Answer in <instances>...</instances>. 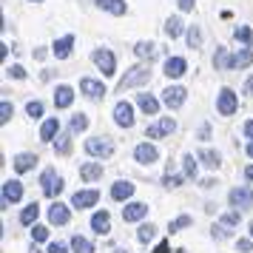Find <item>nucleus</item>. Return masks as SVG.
Returning a JSON list of instances; mask_svg holds the SVG:
<instances>
[{"label":"nucleus","mask_w":253,"mask_h":253,"mask_svg":"<svg viewBox=\"0 0 253 253\" xmlns=\"http://www.w3.org/2000/svg\"><path fill=\"white\" fill-rule=\"evenodd\" d=\"M145 83H151V66H134V69L126 71V77H120L117 91H126V88H134V85H145Z\"/></svg>","instance_id":"1"},{"label":"nucleus","mask_w":253,"mask_h":253,"mask_svg":"<svg viewBox=\"0 0 253 253\" xmlns=\"http://www.w3.org/2000/svg\"><path fill=\"white\" fill-rule=\"evenodd\" d=\"M40 185H43V194H46L48 199H54V196L63 191V176H60L54 168H46V171L40 173Z\"/></svg>","instance_id":"2"},{"label":"nucleus","mask_w":253,"mask_h":253,"mask_svg":"<svg viewBox=\"0 0 253 253\" xmlns=\"http://www.w3.org/2000/svg\"><path fill=\"white\" fill-rule=\"evenodd\" d=\"M236 108H239V97H236V91L222 88L219 97H216V111L222 117H233V114H236Z\"/></svg>","instance_id":"3"},{"label":"nucleus","mask_w":253,"mask_h":253,"mask_svg":"<svg viewBox=\"0 0 253 253\" xmlns=\"http://www.w3.org/2000/svg\"><path fill=\"white\" fill-rule=\"evenodd\" d=\"M91 60L97 63V69L103 71V77H114L117 74V60H114V54L108 51V48H97L91 54Z\"/></svg>","instance_id":"4"},{"label":"nucleus","mask_w":253,"mask_h":253,"mask_svg":"<svg viewBox=\"0 0 253 253\" xmlns=\"http://www.w3.org/2000/svg\"><path fill=\"white\" fill-rule=\"evenodd\" d=\"M85 154L88 157H111L114 154V142L105 137H91L85 139Z\"/></svg>","instance_id":"5"},{"label":"nucleus","mask_w":253,"mask_h":253,"mask_svg":"<svg viewBox=\"0 0 253 253\" xmlns=\"http://www.w3.org/2000/svg\"><path fill=\"white\" fill-rule=\"evenodd\" d=\"M20 199H23V185L17 182V179H6V182H3V202H0V205L9 208V205H14V202H20Z\"/></svg>","instance_id":"6"},{"label":"nucleus","mask_w":253,"mask_h":253,"mask_svg":"<svg viewBox=\"0 0 253 253\" xmlns=\"http://www.w3.org/2000/svg\"><path fill=\"white\" fill-rule=\"evenodd\" d=\"M176 131V123H173L171 117H162L157 126H148L145 128V139H160V137H168Z\"/></svg>","instance_id":"7"},{"label":"nucleus","mask_w":253,"mask_h":253,"mask_svg":"<svg viewBox=\"0 0 253 253\" xmlns=\"http://www.w3.org/2000/svg\"><path fill=\"white\" fill-rule=\"evenodd\" d=\"M114 123L120 128H131L134 126V108H131V103L120 100V103L114 105Z\"/></svg>","instance_id":"8"},{"label":"nucleus","mask_w":253,"mask_h":253,"mask_svg":"<svg viewBox=\"0 0 253 253\" xmlns=\"http://www.w3.org/2000/svg\"><path fill=\"white\" fill-rule=\"evenodd\" d=\"M230 205L233 208H242V211H248V208H253V191L251 188H233L228 194Z\"/></svg>","instance_id":"9"},{"label":"nucleus","mask_w":253,"mask_h":253,"mask_svg":"<svg viewBox=\"0 0 253 253\" xmlns=\"http://www.w3.org/2000/svg\"><path fill=\"white\" fill-rule=\"evenodd\" d=\"M185 100H188V91L179 88V85H168V88L162 91V103L168 105V108H179Z\"/></svg>","instance_id":"10"},{"label":"nucleus","mask_w":253,"mask_h":253,"mask_svg":"<svg viewBox=\"0 0 253 253\" xmlns=\"http://www.w3.org/2000/svg\"><path fill=\"white\" fill-rule=\"evenodd\" d=\"M134 160H137L139 165H154V162L160 160V151L154 148L151 142H142V145L134 148Z\"/></svg>","instance_id":"11"},{"label":"nucleus","mask_w":253,"mask_h":253,"mask_svg":"<svg viewBox=\"0 0 253 253\" xmlns=\"http://www.w3.org/2000/svg\"><path fill=\"white\" fill-rule=\"evenodd\" d=\"M97 199H100V191H77V194L71 196V205L77 208V211H85V208H94L97 205Z\"/></svg>","instance_id":"12"},{"label":"nucleus","mask_w":253,"mask_h":253,"mask_svg":"<svg viewBox=\"0 0 253 253\" xmlns=\"http://www.w3.org/2000/svg\"><path fill=\"white\" fill-rule=\"evenodd\" d=\"M80 91L85 94V97H91V100H100V97H105V85L100 80H94V77H83Z\"/></svg>","instance_id":"13"},{"label":"nucleus","mask_w":253,"mask_h":253,"mask_svg":"<svg viewBox=\"0 0 253 253\" xmlns=\"http://www.w3.org/2000/svg\"><path fill=\"white\" fill-rule=\"evenodd\" d=\"M145 216H148V205H142V202H128L123 208V222H139Z\"/></svg>","instance_id":"14"},{"label":"nucleus","mask_w":253,"mask_h":253,"mask_svg":"<svg viewBox=\"0 0 253 253\" xmlns=\"http://www.w3.org/2000/svg\"><path fill=\"white\" fill-rule=\"evenodd\" d=\"M185 71H188V63H185L182 57H168V60H165V77H168V80L182 77Z\"/></svg>","instance_id":"15"},{"label":"nucleus","mask_w":253,"mask_h":253,"mask_svg":"<svg viewBox=\"0 0 253 253\" xmlns=\"http://www.w3.org/2000/svg\"><path fill=\"white\" fill-rule=\"evenodd\" d=\"M91 230L97 236H105L108 230H111V216H108V211H97L91 216Z\"/></svg>","instance_id":"16"},{"label":"nucleus","mask_w":253,"mask_h":253,"mask_svg":"<svg viewBox=\"0 0 253 253\" xmlns=\"http://www.w3.org/2000/svg\"><path fill=\"white\" fill-rule=\"evenodd\" d=\"M80 179H85V182L103 179V162H83L80 165Z\"/></svg>","instance_id":"17"},{"label":"nucleus","mask_w":253,"mask_h":253,"mask_svg":"<svg viewBox=\"0 0 253 253\" xmlns=\"http://www.w3.org/2000/svg\"><path fill=\"white\" fill-rule=\"evenodd\" d=\"M131 196H134V185L128 182V179H120V182L111 185V199L126 202V199H131Z\"/></svg>","instance_id":"18"},{"label":"nucleus","mask_w":253,"mask_h":253,"mask_svg":"<svg viewBox=\"0 0 253 253\" xmlns=\"http://www.w3.org/2000/svg\"><path fill=\"white\" fill-rule=\"evenodd\" d=\"M69 219H71V213L63 202H54V205L48 208V222H51V225H66Z\"/></svg>","instance_id":"19"},{"label":"nucleus","mask_w":253,"mask_h":253,"mask_svg":"<svg viewBox=\"0 0 253 253\" xmlns=\"http://www.w3.org/2000/svg\"><path fill=\"white\" fill-rule=\"evenodd\" d=\"M97 9H103V12L114 14V17H123L128 12L126 0H97Z\"/></svg>","instance_id":"20"},{"label":"nucleus","mask_w":253,"mask_h":253,"mask_svg":"<svg viewBox=\"0 0 253 253\" xmlns=\"http://www.w3.org/2000/svg\"><path fill=\"white\" fill-rule=\"evenodd\" d=\"M71 46H74V35H66V37H60V40H54L51 51H54V57L57 60H66L71 54Z\"/></svg>","instance_id":"21"},{"label":"nucleus","mask_w":253,"mask_h":253,"mask_svg":"<svg viewBox=\"0 0 253 253\" xmlns=\"http://www.w3.org/2000/svg\"><path fill=\"white\" fill-rule=\"evenodd\" d=\"M71 103H74L71 85H57V91H54V105H57V108H69Z\"/></svg>","instance_id":"22"},{"label":"nucleus","mask_w":253,"mask_h":253,"mask_svg":"<svg viewBox=\"0 0 253 253\" xmlns=\"http://www.w3.org/2000/svg\"><path fill=\"white\" fill-rule=\"evenodd\" d=\"M57 131H60V120L57 117H48L46 123H43V128H40V139L43 142H51V139L57 137Z\"/></svg>","instance_id":"23"},{"label":"nucleus","mask_w":253,"mask_h":253,"mask_svg":"<svg viewBox=\"0 0 253 253\" xmlns=\"http://www.w3.org/2000/svg\"><path fill=\"white\" fill-rule=\"evenodd\" d=\"M253 63V51L251 48H239L233 57H230V69H248Z\"/></svg>","instance_id":"24"},{"label":"nucleus","mask_w":253,"mask_h":253,"mask_svg":"<svg viewBox=\"0 0 253 253\" xmlns=\"http://www.w3.org/2000/svg\"><path fill=\"white\" fill-rule=\"evenodd\" d=\"M35 165H37V157H35V154H17V157H14V171H17V173L32 171Z\"/></svg>","instance_id":"25"},{"label":"nucleus","mask_w":253,"mask_h":253,"mask_svg":"<svg viewBox=\"0 0 253 253\" xmlns=\"http://www.w3.org/2000/svg\"><path fill=\"white\" fill-rule=\"evenodd\" d=\"M196 160L202 162V165H208V168H219V165H222L219 151H211V148H202L199 154H196Z\"/></svg>","instance_id":"26"},{"label":"nucleus","mask_w":253,"mask_h":253,"mask_svg":"<svg viewBox=\"0 0 253 253\" xmlns=\"http://www.w3.org/2000/svg\"><path fill=\"white\" fill-rule=\"evenodd\" d=\"M137 105L145 111V114H157L160 111V103H157V97H151V94H137Z\"/></svg>","instance_id":"27"},{"label":"nucleus","mask_w":253,"mask_h":253,"mask_svg":"<svg viewBox=\"0 0 253 253\" xmlns=\"http://www.w3.org/2000/svg\"><path fill=\"white\" fill-rule=\"evenodd\" d=\"M134 54L142 57V60H154V57H157V46L148 43V40H139L137 46H134Z\"/></svg>","instance_id":"28"},{"label":"nucleus","mask_w":253,"mask_h":253,"mask_svg":"<svg viewBox=\"0 0 253 253\" xmlns=\"http://www.w3.org/2000/svg\"><path fill=\"white\" fill-rule=\"evenodd\" d=\"M37 216H40V205H37V202H29V205L23 208V213H20V222H23V225H35Z\"/></svg>","instance_id":"29"},{"label":"nucleus","mask_w":253,"mask_h":253,"mask_svg":"<svg viewBox=\"0 0 253 253\" xmlns=\"http://www.w3.org/2000/svg\"><path fill=\"white\" fill-rule=\"evenodd\" d=\"M71 251H74V253H94V245L85 239V236H80V233H77V236L71 239Z\"/></svg>","instance_id":"30"},{"label":"nucleus","mask_w":253,"mask_h":253,"mask_svg":"<svg viewBox=\"0 0 253 253\" xmlns=\"http://www.w3.org/2000/svg\"><path fill=\"white\" fill-rule=\"evenodd\" d=\"M165 35L171 37H179L182 35V20H179V17H168V20H165Z\"/></svg>","instance_id":"31"},{"label":"nucleus","mask_w":253,"mask_h":253,"mask_svg":"<svg viewBox=\"0 0 253 253\" xmlns=\"http://www.w3.org/2000/svg\"><path fill=\"white\" fill-rule=\"evenodd\" d=\"M191 225H194V219L188 216V213H182V216H176L171 222V225H168V230H171V233H176V230H182V228H191Z\"/></svg>","instance_id":"32"},{"label":"nucleus","mask_w":253,"mask_h":253,"mask_svg":"<svg viewBox=\"0 0 253 253\" xmlns=\"http://www.w3.org/2000/svg\"><path fill=\"white\" fill-rule=\"evenodd\" d=\"M233 37H236V40H239L242 46L248 48V46H251V37H253L251 26H239V29H236V32H233Z\"/></svg>","instance_id":"33"},{"label":"nucleus","mask_w":253,"mask_h":253,"mask_svg":"<svg viewBox=\"0 0 253 253\" xmlns=\"http://www.w3.org/2000/svg\"><path fill=\"white\" fill-rule=\"evenodd\" d=\"M88 128V117L85 114H74L71 117V134H80V131H85Z\"/></svg>","instance_id":"34"},{"label":"nucleus","mask_w":253,"mask_h":253,"mask_svg":"<svg viewBox=\"0 0 253 253\" xmlns=\"http://www.w3.org/2000/svg\"><path fill=\"white\" fill-rule=\"evenodd\" d=\"M213 66L216 69H230V57H228V48H216V57H213Z\"/></svg>","instance_id":"35"},{"label":"nucleus","mask_w":253,"mask_h":253,"mask_svg":"<svg viewBox=\"0 0 253 253\" xmlns=\"http://www.w3.org/2000/svg\"><path fill=\"white\" fill-rule=\"evenodd\" d=\"M154 236H157V228H154V225H142V228L137 230V239L142 242V245H148Z\"/></svg>","instance_id":"36"},{"label":"nucleus","mask_w":253,"mask_h":253,"mask_svg":"<svg viewBox=\"0 0 253 253\" xmlns=\"http://www.w3.org/2000/svg\"><path fill=\"white\" fill-rule=\"evenodd\" d=\"M188 46L191 48L202 46V32H199V26H191V29H188Z\"/></svg>","instance_id":"37"},{"label":"nucleus","mask_w":253,"mask_h":253,"mask_svg":"<svg viewBox=\"0 0 253 253\" xmlns=\"http://www.w3.org/2000/svg\"><path fill=\"white\" fill-rule=\"evenodd\" d=\"M26 114L32 117V120L43 117V103H40V100H29V103H26Z\"/></svg>","instance_id":"38"},{"label":"nucleus","mask_w":253,"mask_h":253,"mask_svg":"<svg viewBox=\"0 0 253 253\" xmlns=\"http://www.w3.org/2000/svg\"><path fill=\"white\" fill-rule=\"evenodd\" d=\"M12 117H14V105L9 103V100H3V103H0V123L6 126V123H9Z\"/></svg>","instance_id":"39"},{"label":"nucleus","mask_w":253,"mask_h":253,"mask_svg":"<svg viewBox=\"0 0 253 253\" xmlns=\"http://www.w3.org/2000/svg\"><path fill=\"white\" fill-rule=\"evenodd\" d=\"M185 176H188V179H194V176H196V160H194V157H191V154H185Z\"/></svg>","instance_id":"40"},{"label":"nucleus","mask_w":253,"mask_h":253,"mask_svg":"<svg viewBox=\"0 0 253 253\" xmlns=\"http://www.w3.org/2000/svg\"><path fill=\"white\" fill-rule=\"evenodd\" d=\"M54 151H57V154H63V157H66V154H71V139L69 137H60L57 142H54Z\"/></svg>","instance_id":"41"},{"label":"nucleus","mask_w":253,"mask_h":253,"mask_svg":"<svg viewBox=\"0 0 253 253\" xmlns=\"http://www.w3.org/2000/svg\"><path fill=\"white\" fill-rule=\"evenodd\" d=\"M182 179L185 176H179V173H165V176H162V185H165V188H176V185H182Z\"/></svg>","instance_id":"42"},{"label":"nucleus","mask_w":253,"mask_h":253,"mask_svg":"<svg viewBox=\"0 0 253 253\" xmlns=\"http://www.w3.org/2000/svg\"><path fill=\"white\" fill-rule=\"evenodd\" d=\"M32 239H35V242L48 239V228H46V225H35V228H32Z\"/></svg>","instance_id":"43"},{"label":"nucleus","mask_w":253,"mask_h":253,"mask_svg":"<svg viewBox=\"0 0 253 253\" xmlns=\"http://www.w3.org/2000/svg\"><path fill=\"white\" fill-rule=\"evenodd\" d=\"M211 233H213V239H228L230 228H228V225H213V228H211Z\"/></svg>","instance_id":"44"},{"label":"nucleus","mask_w":253,"mask_h":253,"mask_svg":"<svg viewBox=\"0 0 253 253\" xmlns=\"http://www.w3.org/2000/svg\"><path fill=\"white\" fill-rule=\"evenodd\" d=\"M222 225H228V228L239 225V211H230V213H225V216H222Z\"/></svg>","instance_id":"45"},{"label":"nucleus","mask_w":253,"mask_h":253,"mask_svg":"<svg viewBox=\"0 0 253 253\" xmlns=\"http://www.w3.org/2000/svg\"><path fill=\"white\" fill-rule=\"evenodd\" d=\"M9 74H12L14 80H26V69H23V66H12V69H9Z\"/></svg>","instance_id":"46"},{"label":"nucleus","mask_w":253,"mask_h":253,"mask_svg":"<svg viewBox=\"0 0 253 253\" xmlns=\"http://www.w3.org/2000/svg\"><path fill=\"white\" fill-rule=\"evenodd\" d=\"M236 248H239L242 253H251L253 251V242L251 239H239V242H236Z\"/></svg>","instance_id":"47"},{"label":"nucleus","mask_w":253,"mask_h":253,"mask_svg":"<svg viewBox=\"0 0 253 253\" xmlns=\"http://www.w3.org/2000/svg\"><path fill=\"white\" fill-rule=\"evenodd\" d=\"M48 253H69V251H66L63 242H51V245H48Z\"/></svg>","instance_id":"48"},{"label":"nucleus","mask_w":253,"mask_h":253,"mask_svg":"<svg viewBox=\"0 0 253 253\" xmlns=\"http://www.w3.org/2000/svg\"><path fill=\"white\" fill-rule=\"evenodd\" d=\"M176 3H179L182 12H194V6H196V0H176Z\"/></svg>","instance_id":"49"},{"label":"nucleus","mask_w":253,"mask_h":253,"mask_svg":"<svg viewBox=\"0 0 253 253\" xmlns=\"http://www.w3.org/2000/svg\"><path fill=\"white\" fill-rule=\"evenodd\" d=\"M242 134H245L248 139H253V120H248V123L242 126Z\"/></svg>","instance_id":"50"},{"label":"nucleus","mask_w":253,"mask_h":253,"mask_svg":"<svg viewBox=\"0 0 253 253\" xmlns=\"http://www.w3.org/2000/svg\"><path fill=\"white\" fill-rule=\"evenodd\" d=\"M154 253H168V242H160V245H157V251Z\"/></svg>","instance_id":"51"},{"label":"nucleus","mask_w":253,"mask_h":253,"mask_svg":"<svg viewBox=\"0 0 253 253\" xmlns=\"http://www.w3.org/2000/svg\"><path fill=\"white\" fill-rule=\"evenodd\" d=\"M208 137H211V128L202 126V131H199V139H208Z\"/></svg>","instance_id":"52"},{"label":"nucleus","mask_w":253,"mask_h":253,"mask_svg":"<svg viewBox=\"0 0 253 253\" xmlns=\"http://www.w3.org/2000/svg\"><path fill=\"white\" fill-rule=\"evenodd\" d=\"M245 94H253V77L248 83H245Z\"/></svg>","instance_id":"53"},{"label":"nucleus","mask_w":253,"mask_h":253,"mask_svg":"<svg viewBox=\"0 0 253 253\" xmlns=\"http://www.w3.org/2000/svg\"><path fill=\"white\" fill-rule=\"evenodd\" d=\"M245 176H248V179H253V165H251V168H245Z\"/></svg>","instance_id":"54"},{"label":"nucleus","mask_w":253,"mask_h":253,"mask_svg":"<svg viewBox=\"0 0 253 253\" xmlns=\"http://www.w3.org/2000/svg\"><path fill=\"white\" fill-rule=\"evenodd\" d=\"M248 157H253V139L248 142Z\"/></svg>","instance_id":"55"},{"label":"nucleus","mask_w":253,"mask_h":253,"mask_svg":"<svg viewBox=\"0 0 253 253\" xmlns=\"http://www.w3.org/2000/svg\"><path fill=\"white\" fill-rule=\"evenodd\" d=\"M251 239H253V222H251Z\"/></svg>","instance_id":"56"},{"label":"nucleus","mask_w":253,"mask_h":253,"mask_svg":"<svg viewBox=\"0 0 253 253\" xmlns=\"http://www.w3.org/2000/svg\"><path fill=\"white\" fill-rule=\"evenodd\" d=\"M114 253H126V251H120V248H117V251H114Z\"/></svg>","instance_id":"57"},{"label":"nucleus","mask_w":253,"mask_h":253,"mask_svg":"<svg viewBox=\"0 0 253 253\" xmlns=\"http://www.w3.org/2000/svg\"><path fill=\"white\" fill-rule=\"evenodd\" d=\"M173 253H185V251H173Z\"/></svg>","instance_id":"58"},{"label":"nucleus","mask_w":253,"mask_h":253,"mask_svg":"<svg viewBox=\"0 0 253 253\" xmlns=\"http://www.w3.org/2000/svg\"><path fill=\"white\" fill-rule=\"evenodd\" d=\"M32 3H40V0H32Z\"/></svg>","instance_id":"59"}]
</instances>
